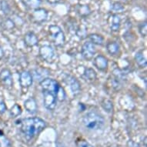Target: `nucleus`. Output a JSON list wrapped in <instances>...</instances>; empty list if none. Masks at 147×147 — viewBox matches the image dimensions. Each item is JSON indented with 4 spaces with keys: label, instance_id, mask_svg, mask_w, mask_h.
Here are the masks:
<instances>
[{
    "label": "nucleus",
    "instance_id": "nucleus-12",
    "mask_svg": "<svg viewBox=\"0 0 147 147\" xmlns=\"http://www.w3.org/2000/svg\"><path fill=\"white\" fill-rule=\"evenodd\" d=\"M24 41L25 43L26 44L27 46H29V47H32L38 43V38H37L36 34L33 33V32H28L25 36Z\"/></svg>",
    "mask_w": 147,
    "mask_h": 147
},
{
    "label": "nucleus",
    "instance_id": "nucleus-21",
    "mask_svg": "<svg viewBox=\"0 0 147 147\" xmlns=\"http://www.w3.org/2000/svg\"><path fill=\"white\" fill-rule=\"evenodd\" d=\"M22 113V109L18 104H15L14 106H12L11 110H10V116H12V118L16 117L19 115H20Z\"/></svg>",
    "mask_w": 147,
    "mask_h": 147
},
{
    "label": "nucleus",
    "instance_id": "nucleus-14",
    "mask_svg": "<svg viewBox=\"0 0 147 147\" xmlns=\"http://www.w3.org/2000/svg\"><path fill=\"white\" fill-rule=\"evenodd\" d=\"M25 108L27 111L29 112V113L33 114L36 112L37 109V106H36V100L33 98H29L25 102Z\"/></svg>",
    "mask_w": 147,
    "mask_h": 147
},
{
    "label": "nucleus",
    "instance_id": "nucleus-9",
    "mask_svg": "<svg viewBox=\"0 0 147 147\" xmlns=\"http://www.w3.org/2000/svg\"><path fill=\"white\" fill-rule=\"evenodd\" d=\"M20 83L23 88H28L32 84V76L27 71H23L20 73Z\"/></svg>",
    "mask_w": 147,
    "mask_h": 147
},
{
    "label": "nucleus",
    "instance_id": "nucleus-10",
    "mask_svg": "<svg viewBox=\"0 0 147 147\" xmlns=\"http://www.w3.org/2000/svg\"><path fill=\"white\" fill-rule=\"evenodd\" d=\"M94 65L99 70H105L106 69V68L108 67V60L106 57H104L103 56H96L94 59Z\"/></svg>",
    "mask_w": 147,
    "mask_h": 147
},
{
    "label": "nucleus",
    "instance_id": "nucleus-22",
    "mask_svg": "<svg viewBox=\"0 0 147 147\" xmlns=\"http://www.w3.org/2000/svg\"><path fill=\"white\" fill-rule=\"evenodd\" d=\"M102 106L105 111L110 113L113 110V102L109 99H103L102 102Z\"/></svg>",
    "mask_w": 147,
    "mask_h": 147
},
{
    "label": "nucleus",
    "instance_id": "nucleus-16",
    "mask_svg": "<svg viewBox=\"0 0 147 147\" xmlns=\"http://www.w3.org/2000/svg\"><path fill=\"white\" fill-rule=\"evenodd\" d=\"M135 59L136 62V63H137L139 66H140L141 68L146 67V59L145 58V56H143V54H142V52H139V53H137L136 54Z\"/></svg>",
    "mask_w": 147,
    "mask_h": 147
},
{
    "label": "nucleus",
    "instance_id": "nucleus-13",
    "mask_svg": "<svg viewBox=\"0 0 147 147\" xmlns=\"http://www.w3.org/2000/svg\"><path fill=\"white\" fill-rule=\"evenodd\" d=\"M109 26L113 32H117L120 27V18L116 15H113L109 19Z\"/></svg>",
    "mask_w": 147,
    "mask_h": 147
},
{
    "label": "nucleus",
    "instance_id": "nucleus-18",
    "mask_svg": "<svg viewBox=\"0 0 147 147\" xmlns=\"http://www.w3.org/2000/svg\"><path fill=\"white\" fill-rule=\"evenodd\" d=\"M90 39V42L92 44H96V45H102L103 43V38L102 36L98 34H92L89 36Z\"/></svg>",
    "mask_w": 147,
    "mask_h": 147
},
{
    "label": "nucleus",
    "instance_id": "nucleus-5",
    "mask_svg": "<svg viewBox=\"0 0 147 147\" xmlns=\"http://www.w3.org/2000/svg\"><path fill=\"white\" fill-rule=\"evenodd\" d=\"M40 86H41L42 90L55 93L56 96L58 94L59 90V88H60L59 85L56 80H53V79H49V78L42 80L40 82Z\"/></svg>",
    "mask_w": 147,
    "mask_h": 147
},
{
    "label": "nucleus",
    "instance_id": "nucleus-30",
    "mask_svg": "<svg viewBox=\"0 0 147 147\" xmlns=\"http://www.w3.org/2000/svg\"><path fill=\"white\" fill-rule=\"evenodd\" d=\"M3 56H4V51L1 47H0V59L3 58Z\"/></svg>",
    "mask_w": 147,
    "mask_h": 147
},
{
    "label": "nucleus",
    "instance_id": "nucleus-7",
    "mask_svg": "<svg viewBox=\"0 0 147 147\" xmlns=\"http://www.w3.org/2000/svg\"><path fill=\"white\" fill-rule=\"evenodd\" d=\"M39 55L43 60L51 62L54 58V51L51 46H43L39 49Z\"/></svg>",
    "mask_w": 147,
    "mask_h": 147
},
{
    "label": "nucleus",
    "instance_id": "nucleus-3",
    "mask_svg": "<svg viewBox=\"0 0 147 147\" xmlns=\"http://www.w3.org/2000/svg\"><path fill=\"white\" fill-rule=\"evenodd\" d=\"M51 40L57 46H63L65 42V36L60 27L58 26H51L49 28Z\"/></svg>",
    "mask_w": 147,
    "mask_h": 147
},
{
    "label": "nucleus",
    "instance_id": "nucleus-8",
    "mask_svg": "<svg viewBox=\"0 0 147 147\" xmlns=\"http://www.w3.org/2000/svg\"><path fill=\"white\" fill-rule=\"evenodd\" d=\"M0 81L7 88H11L12 86V80L11 72L8 69H4L0 72Z\"/></svg>",
    "mask_w": 147,
    "mask_h": 147
},
{
    "label": "nucleus",
    "instance_id": "nucleus-31",
    "mask_svg": "<svg viewBox=\"0 0 147 147\" xmlns=\"http://www.w3.org/2000/svg\"><path fill=\"white\" fill-rule=\"evenodd\" d=\"M46 1L50 3H58V2H59L60 0H46Z\"/></svg>",
    "mask_w": 147,
    "mask_h": 147
},
{
    "label": "nucleus",
    "instance_id": "nucleus-28",
    "mask_svg": "<svg viewBox=\"0 0 147 147\" xmlns=\"http://www.w3.org/2000/svg\"><path fill=\"white\" fill-rule=\"evenodd\" d=\"M129 147H140V146L136 142L130 141V142H129Z\"/></svg>",
    "mask_w": 147,
    "mask_h": 147
},
{
    "label": "nucleus",
    "instance_id": "nucleus-29",
    "mask_svg": "<svg viewBox=\"0 0 147 147\" xmlns=\"http://www.w3.org/2000/svg\"><path fill=\"white\" fill-rule=\"evenodd\" d=\"M3 145H4V147H10L9 145V142L8 141V140H4V142H3Z\"/></svg>",
    "mask_w": 147,
    "mask_h": 147
},
{
    "label": "nucleus",
    "instance_id": "nucleus-6",
    "mask_svg": "<svg viewBox=\"0 0 147 147\" xmlns=\"http://www.w3.org/2000/svg\"><path fill=\"white\" fill-rule=\"evenodd\" d=\"M96 48L94 44H92L90 42H86L82 46V55L83 58L86 60H90L92 59L93 56L96 54Z\"/></svg>",
    "mask_w": 147,
    "mask_h": 147
},
{
    "label": "nucleus",
    "instance_id": "nucleus-32",
    "mask_svg": "<svg viewBox=\"0 0 147 147\" xmlns=\"http://www.w3.org/2000/svg\"><path fill=\"white\" fill-rule=\"evenodd\" d=\"M57 147H64V146H63L62 143H57Z\"/></svg>",
    "mask_w": 147,
    "mask_h": 147
},
{
    "label": "nucleus",
    "instance_id": "nucleus-27",
    "mask_svg": "<svg viewBox=\"0 0 147 147\" xmlns=\"http://www.w3.org/2000/svg\"><path fill=\"white\" fill-rule=\"evenodd\" d=\"M78 147H93L92 145H90L89 142L86 141H80L78 142Z\"/></svg>",
    "mask_w": 147,
    "mask_h": 147
},
{
    "label": "nucleus",
    "instance_id": "nucleus-1",
    "mask_svg": "<svg viewBox=\"0 0 147 147\" xmlns=\"http://www.w3.org/2000/svg\"><path fill=\"white\" fill-rule=\"evenodd\" d=\"M46 122L38 117L25 119L21 122V131L28 140L33 139L46 127Z\"/></svg>",
    "mask_w": 147,
    "mask_h": 147
},
{
    "label": "nucleus",
    "instance_id": "nucleus-23",
    "mask_svg": "<svg viewBox=\"0 0 147 147\" xmlns=\"http://www.w3.org/2000/svg\"><path fill=\"white\" fill-rule=\"evenodd\" d=\"M146 22H145L143 23L140 25V27H139V30H140V34L142 35L143 37H146L147 34V28H146Z\"/></svg>",
    "mask_w": 147,
    "mask_h": 147
},
{
    "label": "nucleus",
    "instance_id": "nucleus-20",
    "mask_svg": "<svg viewBox=\"0 0 147 147\" xmlns=\"http://www.w3.org/2000/svg\"><path fill=\"white\" fill-rule=\"evenodd\" d=\"M23 2L28 7L31 9H36L41 4V0H23Z\"/></svg>",
    "mask_w": 147,
    "mask_h": 147
},
{
    "label": "nucleus",
    "instance_id": "nucleus-25",
    "mask_svg": "<svg viewBox=\"0 0 147 147\" xmlns=\"http://www.w3.org/2000/svg\"><path fill=\"white\" fill-rule=\"evenodd\" d=\"M80 14L82 16H86V15H89L90 13V10H89V7L86 5V6H82L80 8Z\"/></svg>",
    "mask_w": 147,
    "mask_h": 147
},
{
    "label": "nucleus",
    "instance_id": "nucleus-19",
    "mask_svg": "<svg viewBox=\"0 0 147 147\" xmlns=\"http://www.w3.org/2000/svg\"><path fill=\"white\" fill-rule=\"evenodd\" d=\"M84 78L86 80H90V81H92V80H96V73L95 72L94 70L92 69H86L85 70L84 72Z\"/></svg>",
    "mask_w": 147,
    "mask_h": 147
},
{
    "label": "nucleus",
    "instance_id": "nucleus-15",
    "mask_svg": "<svg viewBox=\"0 0 147 147\" xmlns=\"http://www.w3.org/2000/svg\"><path fill=\"white\" fill-rule=\"evenodd\" d=\"M106 49L109 53L113 56H116L119 52V46L116 42H110L106 45Z\"/></svg>",
    "mask_w": 147,
    "mask_h": 147
},
{
    "label": "nucleus",
    "instance_id": "nucleus-2",
    "mask_svg": "<svg viewBox=\"0 0 147 147\" xmlns=\"http://www.w3.org/2000/svg\"><path fill=\"white\" fill-rule=\"evenodd\" d=\"M85 127L88 130L95 131L100 129L103 127L105 124V119L100 114L96 112H89L85 115L82 119Z\"/></svg>",
    "mask_w": 147,
    "mask_h": 147
},
{
    "label": "nucleus",
    "instance_id": "nucleus-17",
    "mask_svg": "<svg viewBox=\"0 0 147 147\" xmlns=\"http://www.w3.org/2000/svg\"><path fill=\"white\" fill-rule=\"evenodd\" d=\"M69 85L70 88H71V90L74 93V94H76L79 92L80 89V82H78V80L74 77H71L69 80Z\"/></svg>",
    "mask_w": 147,
    "mask_h": 147
},
{
    "label": "nucleus",
    "instance_id": "nucleus-26",
    "mask_svg": "<svg viewBox=\"0 0 147 147\" xmlns=\"http://www.w3.org/2000/svg\"><path fill=\"white\" fill-rule=\"evenodd\" d=\"M6 110V106L2 98H0V113H4Z\"/></svg>",
    "mask_w": 147,
    "mask_h": 147
},
{
    "label": "nucleus",
    "instance_id": "nucleus-11",
    "mask_svg": "<svg viewBox=\"0 0 147 147\" xmlns=\"http://www.w3.org/2000/svg\"><path fill=\"white\" fill-rule=\"evenodd\" d=\"M46 18H47V12L42 9L36 10L32 13V20L36 22H42L46 20Z\"/></svg>",
    "mask_w": 147,
    "mask_h": 147
},
{
    "label": "nucleus",
    "instance_id": "nucleus-4",
    "mask_svg": "<svg viewBox=\"0 0 147 147\" xmlns=\"http://www.w3.org/2000/svg\"><path fill=\"white\" fill-rule=\"evenodd\" d=\"M43 95V104L45 107L49 110H53L56 108L57 96L50 92L42 90Z\"/></svg>",
    "mask_w": 147,
    "mask_h": 147
},
{
    "label": "nucleus",
    "instance_id": "nucleus-24",
    "mask_svg": "<svg viewBox=\"0 0 147 147\" xmlns=\"http://www.w3.org/2000/svg\"><path fill=\"white\" fill-rule=\"evenodd\" d=\"M1 9H2L3 12L5 13V14L9 13L10 11L9 6V5H8V3H6V2H5V1H3V2L1 3Z\"/></svg>",
    "mask_w": 147,
    "mask_h": 147
}]
</instances>
